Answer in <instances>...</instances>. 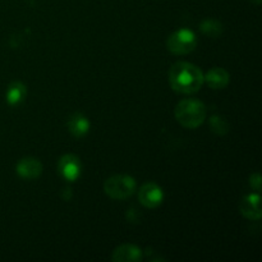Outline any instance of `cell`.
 I'll use <instances>...</instances> for the list:
<instances>
[{
  "mask_svg": "<svg viewBox=\"0 0 262 262\" xmlns=\"http://www.w3.org/2000/svg\"><path fill=\"white\" fill-rule=\"evenodd\" d=\"M169 84L178 94H196L204 84V73L189 61H177L169 69Z\"/></svg>",
  "mask_w": 262,
  "mask_h": 262,
  "instance_id": "6da1fadb",
  "label": "cell"
},
{
  "mask_svg": "<svg viewBox=\"0 0 262 262\" xmlns=\"http://www.w3.org/2000/svg\"><path fill=\"white\" fill-rule=\"evenodd\" d=\"M207 110L202 101L197 99H184L177 104L174 117L184 128L196 129L206 119Z\"/></svg>",
  "mask_w": 262,
  "mask_h": 262,
  "instance_id": "7a4b0ae2",
  "label": "cell"
},
{
  "mask_svg": "<svg viewBox=\"0 0 262 262\" xmlns=\"http://www.w3.org/2000/svg\"><path fill=\"white\" fill-rule=\"evenodd\" d=\"M137 188L135 178L128 174H115L109 177L104 183V192L110 199L122 201L127 200L135 193Z\"/></svg>",
  "mask_w": 262,
  "mask_h": 262,
  "instance_id": "3957f363",
  "label": "cell"
},
{
  "mask_svg": "<svg viewBox=\"0 0 262 262\" xmlns=\"http://www.w3.org/2000/svg\"><path fill=\"white\" fill-rule=\"evenodd\" d=\"M197 46V37L193 31L188 28H181L171 33L166 40V48L174 55H187L191 54Z\"/></svg>",
  "mask_w": 262,
  "mask_h": 262,
  "instance_id": "277c9868",
  "label": "cell"
},
{
  "mask_svg": "<svg viewBox=\"0 0 262 262\" xmlns=\"http://www.w3.org/2000/svg\"><path fill=\"white\" fill-rule=\"evenodd\" d=\"M138 201L147 209H156L164 201V192L155 182H146L138 191Z\"/></svg>",
  "mask_w": 262,
  "mask_h": 262,
  "instance_id": "5b68a950",
  "label": "cell"
},
{
  "mask_svg": "<svg viewBox=\"0 0 262 262\" xmlns=\"http://www.w3.org/2000/svg\"><path fill=\"white\" fill-rule=\"evenodd\" d=\"M58 171L66 181H77L82 171L81 160L78 156L73 155V154L63 155L58 161Z\"/></svg>",
  "mask_w": 262,
  "mask_h": 262,
  "instance_id": "8992f818",
  "label": "cell"
},
{
  "mask_svg": "<svg viewBox=\"0 0 262 262\" xmlns=\"http://www.w3.org/2000/svg\"><path fill=\"white\" fill-rule=\"evenodd\" d=\"M239 211L246 219L253 220V222L260 220L262 216L260 194L251 193V194H247L246 197H243V199L241 200Z\"/></svg>",
  "mask_w": 262,
  "mask_h": 262,
  "instance_id": "52a82bcc",
  "label": "cell"
},
{
  "mask_svg": "<svg viewBox=\"0 0 262 262\" xmlns=\"http://www.w3.org/2000/svg\"><path fill=\"white\" fill-rule=\"evenodd\" d=\"M15 170L22 179L33 181L42 174V164L36 158H23L18 161Z\"/></svg>",
  "mask_w": 262,
  "mask_h": 262,
  "instance_id": "ba28073f",
  "label": "cell"
},
{
  "mask_svg": "<svg viewBox=\"0 0 262 262\" xmlns=\"http://www.w3.org/2000/svg\"><path fill=\"white\" fill-rule=\"evenodd\" d=\"M143 258L142 250L136 245H120L112 253L114 262H138Z\"/></svg>",
  "mask_w": 262,
  "mask_h": 262,
  "instance_id": "9c48e42d",
  "label": "cell"
},
{
  "mask_svg": "<svg viewBox=\"0 0 262 262\" xmlns=\"http://www.w3.org/2000/svg\"><path fill=\"white\" fill-rule=\"evenodd\" d=\"M230 76L228 71L220 67L211 68L204 76V82L212 90H223L229 84Z\"/></svg>",
  "mask_w": 262,
  "mask_h": 262,
  "instance_id": "30bf717a",
  "label": "cell"
},
{
  "mask_svg": "<svg viewBox=\"0 0 262 262\" xmlns=\"http://www.w3.org/2000/svg\"><path fill=\"white\" fill-rule=\"evenodd\" d=\"M67 125H68V129L72 136L81 138L89 133L91 124H90V120L87 119V117H84L82 113H74L69 117Z\"/></svg>",
  "mask_w": 262,
  "mask_h": 262,
  "instance_id": "8fae6325",
  "label": "cell"
},
{
  "mask_svg": "<svg viewBox=\"0 0 262 262\" xmlns=\"http://www.w3.org/2000/svg\"><path fill=\"white\" fill-rule=\"evenodd\" d=\"M26 95H27V87L19 81H14L9 84L7 90V102L10 106H18L23 102Z\"/></svg>",
  "mask_w": 262,
  "mask_h": 262,
  "instance_id": "7c38bea8",
  "label": "cell"
},
{
  "mask_svg": "<svg viewBox=\"0 0 262 262\" xmlns=\"http://www.w3.org/2000/svg\"><path fill=\"white\" fill-rule=\"evenodd\" d=\"M223 25L219 20L205 19L200 23V31L207 37H219L223 33Z\"/></svg>",
  "mask_w": 262,
  "mask_h": 262,
  "instance_id": "4fadbf2b",
  "label": "cell"
},
{
  "mask_svg": "<svg viewBox=\"0 0 262 262\" xmlns=\"http://www.w3.org/2000/svg\"><path fill=\"white\" fill-rule=\"evenodd\" d=\"M210 127H211L212 132L216 135L224 136L229 132V124L224 118L219 117V115H212L210 118Z\"/></svg>",
  "mask_w": 262,
  "mask_h": 262,
  "instance_id": "5bb4252c",
  "label": "cell"
},
{
  "mask_svg": "<svg viewBox=\"0 0 262 262\" xmlns=\"http://www.w3.org/2000/svg\"><path fill=\"white\" fill-rule=\"evenodd\" d=\"M250 184L253 189H256L257 192L261 191V176L260 173H253L250 177Z\"/></svg>",
  "mask_w": 262,
  "mask_h": 262,
  "instance_id": "9a60e30c",
  "label": "cell"
},
{
  "mask_svg": "<svg viewBox=\"0 0 262 262\" xmlns=\"http://www.w3.org/2000/svg\"><path fill=\"white\" fill-rule=\"evenodd\" d=\"M253 3H256V4H260V3L262 2V0H252Z\"/></svg>",
  "mask_w": 262,
  "mask_h": 262,
  "instance_id": "2e32d148",
  "label": "cell"
}]
</instances>
